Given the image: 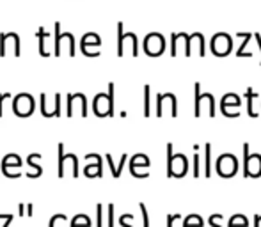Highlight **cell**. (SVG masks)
<instances>
[{
	"label": "cell",
	"instance_id": "obj_1",
	"mask_svg": "<svg viewBox=\"0 0 261 227\" xmlns=\"http://www.w3.org/2000/svg\"><path fill=\"white\" fill-rule=\"evenodd\" d=\"M215 169L217 174L222 176V178H233L238 172V160L234 155H229V153H224L217 158L215 162Z\"/></svg>",
	"mask_w": 261,
	"mask_h": 227
},
{
	"label": "cell",
	"instance_id": "obj_2",
	"mask_svg": "<svg viewBox=\"0 0 261 227\" xmlns=\"http://www.w3.org/2000/svg\"><path fill=\"white\" fill-rule=\"evenodd\" d=\"M244 176L245 178H259L261 176V155H249V144H244Z\"/></svg>",
	"mask_w": 261,
	"mask_h": 227
},
{
	"label": "cell",
	"instance_id": "obj_3",
	"mask_svg": "<svg viewBox=\"0 0 261 227\" xmlns=\"http://www.w3.org/2000/svg\"><path fill=\"white\" fill-rule=\"evenodd\" d=\"M194 91H196V108H194V116L196 117H201V112H203V103L204 101H208L210 105V117H215L217 116V103H215V98H213V94L210 93H204L201 94V83L196 82L194 83Z\"/></svg>",
	"mask_w": 261,
	"mask_h": 227
},
{
	"label": "cell",
	"instance_id": "obj_4",
	"mask_svg": "<svg viewBox=\"0 0 261 227\" xmlns=\"http://www.w3.org/2000/svg\"><path fill=\"white\" fill-rule=\"evenodd\" d=\"M210 46H212V53L217 57H226L227 53L233 50V39H231V36L224 34V32H219V34H215L212 38V43H210Z\"/></svg>",
	"mask_w": 261,
	"mask_h": 227
},
{
	"label": "cell",
	"instance_id": "obj_5",
	"mask_svg": "<svg viewBox=\"0 0 261 227\" xmlns=\"http://www.w3.org/2000/svg\"><path fill=\"white\" fill-rule=\"evenodd\" d=\"M144 52L149 57H158L165 52V39L158 32H151V34L146 36L144 39Z\"/></svg>",
	"mask_w": 261,
	"mask_h": 227
},
{
	"label": "cell",
	"instance_id": "obj_6",
	"mask_svg": "<svg viewBox=\"0 0 261 227\" xmlns=\"http://www.w3.org/2000/svg\"><path fill=\"white\" fill-rule=\"evenodd\" d=\"M189 171V160H187L185 155L178 153L172 158V165L167 169V178H183Z\"/></svg>",
	"mask_w": 261,
	"mask_h": 227
},
{
	"label": "cell",
	"instance_id": "obj_7",
	"mask_svg": "<svg viewBox=\"0 0 261 227\" xmlns=\"http://www.w3.org/2000/svg\"><path fill=\"white\" fill-rule=\"evenodd\" d=\"M194 46H197V53H199V57H204V36L201 34V32H194V34H190L189 38V46H187V52H185V57H190L192 55V48Z\"/></svg>",
	"mask_w": 261,
	"mask_h": 227
},
{
	"label": "cell",
	"instance_id": "obj_8",
	"mask_svg": "<svg viewBox=\"0 0 261 227\" xmlns=\"http://www.w3.org/2000/svg\"><path fill=\"white\" fill-rule=\"evenodd\" d=\"M245 100H247V114L251 117H258L259 112L254 108V105L258 103L261 105V100H259V94H256L254 91H252V87H249L247 91H245Z\"/></svg>",
	"mask_w": 261,
	"mask_h": 227
},
{
	"label": "cell",
	"instance_id": "obj_9",
	"mask_svg": "<svg viewBox=\"0 0 261 227\" xmlns=\"http://www.w3.org/2000/svg\"><path fill=\"white\" fill-rule=\"evenodd\" d=\"M240 103H242V100H240V96H238V94H233V93L224 94L222 100H220V108H222V114L226 116V112L229 110V107H240Z\"/></svg>",
	"mask_w": 261,
	"mask_h": 227
},
{
	"label": "cell",
	"instance_id": "obj_10",
	"mask_svg": "<svg viewBox=\"0 0 261 227\" xmlns=\"http://www.w3.org/2000/svg\"><path fill=\"white\" fill-rule=\"evenodd\" d=\"M87 46H101L100 36L93 34V32H89V34L84 36L82 41H80V50H82V53H87Z\"/></svg>",
	"mask_w": 261,
	"mask_h": 227
},
{
	"label": "cell",
	"instance_id": "obj_11",
	"mask_svg": "<svg viewBox=\"0 0 261 227\" xmlns=\"http://www.w3.org/2000/svg\"><path fill=\"white\" fill-rule=\"evenodd\" d=\"M117 55H124V23L119 21L117 23Z\"/></svg>",
	"mask_w": 261,
	"mask_h": 227
},
{
	"label": "cell",
	"instance_id": "obj_12",
	"mask_svg": "<svg viewBox=\"0 0 261 227\" xmlns=\"http://www.w3.org/2000/svg\"><path fill=\"white\" fill-rule=\"evenodd\" d=\"M84 174L87 176V178H94V176H98V178H101L103 176V167H101V158H98V162L94 163V165H87L86 171H84Z\"/></svg>",
	"mask_w": 261,
	"mask_h": 227
},
{
	"label": "cell",
	"instance_id": "obj_13",
	"mask_svg": "<svg viewBox=\"0 0 261 227\" xmlns=\"http://www.w3.org/2000/svg\"><path fill=\"white\" fill-rule=\"evenodd\" d=\"M237 36H238V38L244 39V43H242V46L237 50V57H244V55H245V57H249L247 53H245V46H247V45H249V41H251V39L254 38V34H251V32H238Z\"/></svg>",
	"mask_w": 261,
	"mask_h": 227
},
{
	"label": "cell",
	"instance_id": "obj_14",
	"mask_svg": "<svg viewBox=\"0 0 261 227\" xmlns=\"http://www.w3.org/2000/svg\"><path fill=\"white\" fill-rule=\"evenodd\" d=\"M212 176V144H204V178Z\"/></svg>",
	"mask_w": 261,
	"mask_h": 227
},
{
	"label": "cell",
	"instance_id": "obj_15",
	"mask_svg": "<svg viewBox=\"0 0 261 227\" xmlns=\"http://www.w3.org/2000/svg\"><path fill=\"white\" fill-rule=\"evenodd\" d=\"M183 227H204V220L199 215H189V217L183 218Z\"/></svg>",
	"mask_w": 261,
	"mask_h": 227
},
{
	"label": "cell",
	"instance_id": "obj_16",
	"mask_svg": "<svg viewBox=\"0 0 261 227\" xmlns=\"http://www.w3.org/2000/svg\"><path fill=\"white\" fill-rule=\"evenodd\" d=\"M227 227H249V220L245 215H233V217L229 218V224Z\"/></svg>",
	"mask_w": 261,
	"mask_h": 227
},
{
	"label": "cell",
	"instance_id": "obj_17",
	"mask_svg": "<svg viewBox=\"0 0 261 227\" xmlns=\"http://www.w3.org/2000/svg\"><path fill=\"white\" fill-rule=\"evenodd\" d=\"M144 116H151V87L144 86Z\"/></svg>",
	"mask_w": 261,
	"mask_h": 227
},
{
	"label": "cell",
	"instance_id": "obj_18",
	"mask_svg": "<svg viewBox=\"0 0 261 227\" xmlns=\"http://www.w3.org/2000/svg\"><path fill=\"white\" fill-rule=\"evenodd\" d=\"M149 158L146 155H135V156H132V162H130V167H146L148 169L149 167Z\"/></svg>",
	"mask_w": 261,
	"mask_h": 227
},
{
	"label": "cell",
	"instance_id": "obj_19",
	"mask_svg": "<svg viewBox=\"0 0 261 227\" xmlns=\"http://www.w3.org/2000/svg\"><path fill=\"white\" fill-rule=\"evenodd\" d=\"M57 151H59V172H57V174H59V178H64V171H66L64 169V162L68 160V158H66V153H64V146L59 144Z\"/></svg>",
	"mask_w": 261,
	"mask_h": 227
},
{
	"label": "cell",
	"instance_id": "obj_20",
	"mask_svg": "<svg viewBox=\"0 0 261 227\" xmlns=\"http://www.w3.org/2000/svg\"><path fill=\"white\" fill-rule=\"evenodd\" d=\"M54 34H55V57L61 55V41H62V32H61V23L55 21V29H54Z\"/></svg>",
	"mask_w": 261,
	"mask_h": 227
},
{
	"label": "cell",
	"instance_id": "obj_21",
	"mask_svg": "<svg viewBox=\"0 0 261 227\" xmlns=\"http://www.w3.org/2000/svg\"><path fill=\"white\" fill-rule=\"evenodd\" d=\"M38 158H41V155H38V153H32V155H29V156H27V163H29V165L32 167V169L36 171L34 178H39V176L43 174V169H41V167H39V165H36V163H34V162H36V160H38Z\"/></svg>",
	"mask_w": 261,
	"mask_h": 227
},
{
	"label": "cell",
	"instance_id": "obj_22",
	"mask_svg": "<svg viewBox=\"0 0 261 227\" xmlns=\"http://www.w3.org/2000/svg\"><path fill=\"white\" fill-rule=\"evenodd\" d=\"M38 38H39V53H41L43 57H48V53H46V50H45V39L48 38V32H46L43 27H39Z\"/></svg>",
	"mask_w": 261,
	"mask_h": 227
},
{
	"label": "cell",
	"instance_id": "obj_23",
	"mask_svg": "<svg viewBox=\"0 0 261 227\" xmlns=\"http://www.w3.org/2000/svg\"><path fill=\"white\" fill-rule=\"evenodd\" d=\"M71 227H91V220L87 215H76L71 220Z\"/></svg>",
	"mask_w": 261,
	"mask_h": 227
},
{
	"label": "cell",
	"instance_id": "obj_24",
	"mask_svg": "<svg viewBox=\"0 0 261 227\" xmlns=\"http://www.w3.org/2000/svg\"><path fill=\"white\" fill-rule=\"evenodd\" d=\"M192 174H194V178H199L201 176V156L197 155H194V163H192Z\"/></svg>",
	"mask_w": 261,
	"mask_h": 227
},
{
	"label": "cell",
	"instance_id": "obj_25",
	"mask_svg": "<svg viewBox=\"0 0 261 227\" xmlns=\"http://www.w3.org/2000/svg\"><path fill=\"white\" fill-rule=\"evenodd\" d=\"M134 220V215L132 213H124V215H121L119 217V225L121 227H134L130 224V222Z\"/></svg>",
	"mask_w": 261,
	"mask_h": 227
},
{
	"label": "cell",
	"instance_id": "obj_26",
	"mask_svg": "<svg viewBox=\"0 0 261 227\" xmlns=\"http://www.w3.org/2000/svg\"><path fill=\"white\" fill-rule=\"evenodd\" d=\"M139 208H141V213H142V225L149 227V213H148V210H146V204L141 203L139 204Z\"/></svg>",
	"mask_w": 261,
	"mask_h": 227
},
{
	"label": "cell",
	"instance_id": "obj_27",
	"mask_svg": "<svg viewBox=\"0 0 261 227\" xmlns=\"http://www.w3.org/2000/svg\"><path fill=\"white\" fill-rule=\"evenodd\" d=\"M96 227H103V206H96Z\"/></svg>",
	"mask_w": 261,
	"mask_h": 227
},
{
	"label": "cell",
	"instance_id": "obj_28",
	"mask_svg": "<svg viewBox=\"0 0 261 227\" xmlns=\"http://www.w3.org/2000/svg\"><path fill=\"white\" fill-rule=\"evenodd\" d=\"M6 41H7V36L6 32L0 34V57H6Z\"/></svg>",
	"mask_w": 261,
	"mask_h": 227
},
{
	"label": "cell",
	"instance_id": "obj_29",
	"mask_svg": "<svg viewBox=\"0 0 261 227\" xmlns=\"http://www.w3.org/2000/svg\"><path fill=\"white\" fill-rule=\"evenodd\" d=\"M0 218L4 220V225L2 227H9L11 222H13V218H14V215L13 213H0Z\"/></svg>",
	"mask_w": 261,
	"mask_h": 227
},
{
	"label": "cell",
	"instance_id": "obj_30",
	"mask_svg": "<svg viewBox=\"0 0 261 227\" xmlns=\"http://www.w3.org/2000/svg\"><path fill=\"white\" fill-rule=\"evenodd\" d=\"M66 220H68V217H66V215H61V213H59V215H55L52 220H50V227H59V225H57V222H66Z\"/></svg>",
	"mask_w": 261,
	"mask_h": 227
},
{
	"label": "cell",
	"instance_id": "obj_31",
	"mask_svg": "<svg viewBox=\"0 0 261 227\" xmlns=\"http://www.w3.org/2000/svg\"><path fill=\"white\" fill-rule=\"evenodd\" d=\"M109 100H110V114L114 116V83H109Z\"/></svg>",
	"mask_w": 261,
	"mask_h": 227
},
{
	"label": "cell",
	"instance_id": "obj_32",
	"mask_svg": "<svg viewBox=\"0 0 261 227\" xmlns=\"http://www.w3.org/2000/svg\"><path fill=\"white\" fill-rule=\"evenodd\" d=\"M54 116H55V117L61 116V94H55V108H54Z\"/></svg>",
	"mask_w": 261,
	"mask_h": 227
},
{
	"label": "cell",
	"instance_id": "obj_33",
	"mask_svg": "<svg viewBox=\"0 0 261 227\" xmlns=\"http://www.w3.org/2000/svg\"><path fill=\"white\" fill-rule=\"evenodd\" d=\"M222 215H212V217H210V225L212 227H220L219 225V220H222Z\"/></svg>",
	"mask_w": 261,
	"mask_h": 227
},
{
	"label": "cell",
	"instance_id": "obj_34",
	"mask_svg": "<svg viewBox=\"0 0 261 227\" xmlns=\"http://www.w3.org/2000/svg\"><path fill=\"white\" fill-rule=\"evenodd\" d=\"M107 217H109V225L107 227H114V204H109V213H107Z\"/></svg>",
	"mask_w": 261,
	"mask_h": 227
},
{
	"label": "cell",
	"instance_id": "obj_35",
	"mask_svg": "<svg viewBox=\"0 0 261 227\" xmlns=\"http://www.w3.org/2000/svg\"><path fill=\"white\" fill-rule=\"evenodd\" d=\"M178 218H181V215H179V213L169 215V217H167V227H174V220H178Z\"/></svg>",
	"mask_w": 261,
	"mask_h": 227
},
{
	"label": "cell",
	"instance_id": "obj_36",
	"mask_svg": "<svg viewBox=\"0 0 261 227\" xmlns=\"http://www.w3.org/2000/svg\"><path fill=\"white\" fill-rule=\"evenodd\" d=\"M7 98H11V93H0V117L4 116L2 114V103H4V100H7Z\"/></svg>",
	"mask_w": 261,
	"mask_h": 227
},
{
	"label": "cell",
	"instance_id": "obj_37",
	"mask_svg": "<svg viewBox=\"0 0 261 227\" xmlns=\"http://www.w3.org/2000/svg\"><path fill=\"white\" fill-rule=\"evenodd\" d=\"M254 39H256V45H258V48L261 50V34H259V32H256V34H254Z\"/></svg>",
	"mask_w": 261,
	"mask_h": 227
},
{
	"label": "cell",
	"instance_id": "obj_38",
	"mask_svg": "<svg viewBox=\"0 0 261 227\" xmlns=\"http://www.w3.org/2000/svg\"><path fill=\"white\" fill-rule=\"evenodd\" d=\"M18 215H20V217H25V204H20V206H18Z\"/></svg>",
	"mask_w": 261,
	"mask_h": 227
},
{
	"label": "cell",
	"instance_id": "obj_39",
	"mask_svg": "<svg viewBox=\"0 0 261 227\" xmlns=\"http://www.w3.org/2000/svg\"><path fill=\"white\" fill-rule=\"evenodd\" d=\"M254 227H261V215H256L254 217Z\"/></svg>",
	"mask_w": 261,
	"mask_h": 227
},
{
	"label": "cell",
	"instance_id": "obj_40",
	"mask_svg": "<svg viewBox=\"0 0 261 227\" xmlns=\"http://www.w3.org/2000/svg\"><path fill=\"white\" fill-rule=\"evenodd\" d=\"M32 211H34V206H32V204H29V206H27V217H32V215H34Z\"/></svg>",
	"mask_w": 261,
	"mask_h": 227
}]
</instances>
